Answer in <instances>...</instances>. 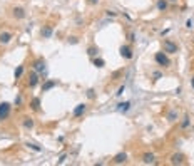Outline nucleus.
Returning <instances> with one entry per match:
<instances>
[{
    "mask_svg": "<svg viewBox=\"0 0 194 166\" xmlns=\"http://www.w3.org/2000/svg\"><path fill=\"white\" fill-rule=\"evenodd\" d=\"M166 9H167V0H157V10L164 12Z\"/></svg>",
    "mask_w": 194,
    "mask_h": 166,
    "instance_id": "15",
    "label": "nucleus"
},
{
    "mask_svg": "<svg viewBox=\"0 0 194 166\" xmlns=\"http://www.w3.org/2000/svg\"><path fill=\"white\" fill-rule=\"evenodd\" d=\"M12 15H13V19H24L25 17V10L22 9V7H13L12 9Z\"/></svg>",
    "mask_w": 194,
    "mask_h": 166,
    "instance_id": "6",
    "label": "nucleus"
},
{
    "mask_svg": "<svg viewBox=\"0 0 194 166\" xmlns=\"http://www.w3.org/2000/svg\"><path fill=\"white\" fill-rule=\"evenodd\" d=\"M94 66L96 67H104L106 62H104V59H94Z\"/></svg>",
    "mask_w": 194,
    "mask_h": 166,
    "instance_id": "22",
    "label": "nucleus"
},
{
    "mask_svg": "<svg viewBox=\"0 0 194 166\" xmlns=\"http://www.w3.org/2000/svg\"><path fill=\"white\" fill-rule=\"evenodd\" d=\"M181 126L182 128H187V126H189V116H184V118H182V123H181Z\"/></svg>",
    "mask_w": 194,
    "mask_h": 166,
    "instance_id": "23",
    "label": "nucleus"
},
{
    "mask_svg": "<svg viewBox=\"0 0 194 166\" xmlns=\"http://www.w3.org/2000/svg\"><path fill=\"white\" fill-rule=\"evenodd\" d=\"M24 74V66H19L17 69H15V72H13V76H15V79H20V76Z\"/></svg>",
    "mask_w": 194,
    "mask_h": 166,
    "instance_id": "18",
    "label": "nucleus"
},
{
    "mask_svg": "<svg viewBox=\"0 0 194 166\" xmlns=\"http://www.w3.org/2000/svg\"><path fill=\"white\" fill-rule=\"evenodd\" d=\"M164 52H167V54H176L177 52V44H174L173 40L166 39L164 40Z\"/></svg>",
    "mask_w": 194,
    "mask_h": 166,
    "instance_id": "3",
    "label": "nucleus"
},
{
    "mask_svg": "<svg viewBox=\"0 0 194 166\" xmlns=\"http://www.w3.org/2000/svg\"><path fill=\"white\" fill-rule=\"evenodd\" d=\"M40 34H42V37H45V39H49L52 35V27L50 25H45L42 29V32H40Z\"/></svg>",
    "mask_w": 194,
    "mask_h": 166,
    "instance_id": "13",
    "label": "nucleus"
},
{
    "mask_svg": "<svg viewBox=\"0 0 194 166\" xmlns=\"http://www.w3.org/2000/svg\"><path fill=\"white\" fill-rule=\"evenodd\" d=\"M176 119H177V111H169L167 121H176Z\"/></svg>",
    "mask_w": 194,
    "mask_h": 166,
    "instance_id": "20",
    "label": "nucleus"
},
{
    "mask_svg": "<svg viewBox=\"0 0 194 166\" xmlns=\"http://www.w3.org/2000/svg\"><path fill=\"white\" fill-rule=\"evenodd\" d=\"M85 109H87V106L85 104H77V107L74 109V118H79V116H82L85 112Z\"/></svg>",
    "mask_w": 194,
    "mask_h": 166,
    "instance_id": "8",
    "label": "nucleus"
},
{
    "mask_svg": "<svg viewBox=\"0 0 194 166\" xmlns=\"http://www.w3.org/2000/svg\"><path fill=\"white\" fill-rule=\"evenodd\" d=\"M19 104H22V98H20V96L15 98V106H19Z\"/></svg>",
    "mask_w": 194,
    "mask_h": 166,
    "instance_id": "24",
    "label": "nucleus"
},
{
    "mask_svg": "<svg viewBox=\"0 0 194 166\" xmlns=\"http://www.w3.org/2000/svg\"><path fill=\"white\" fill-rule=\"evenodd\" d=\"M129 40H131V42H134L136 39H134V34H129Z\"/></svg>",
    "mask_w": 194,
    "mask_h": 166,
    "instance_id": "30",
    "label": "nucleus"
},
{
    "mask_svg": "<svg viewBox=\"0 0 194 166\" xmlns=\"http://www.w3.org/2000/svg\"><path fill=\"white\" fill-rule=\"evenodd\" d=\"M142 161L146 163V165H151V163L156 161V156H154L152 153H146V154L142 156Z\"/></svg>",
    "mask_w": 194,
    "mask_h": 166,
    "instance_id": "11",
    "label": "nucleus"
},
{
    "mask_svg": "<svg viewBox=\"0 0 194 166\" xmlns=\"http://www.w3.org/2000/svg\"><path fill=\"white\" fill-rule=\"evenodd\" d=\"M119 52H121V55H122L124 59H132V49L131 47H127V45H122L121 49H119Z\"/></svg>",
    "mask_w": 194,
    "mask_h": 166,
    "instance_id": "4",
    "label": "nucleus"
},
{
    "mask_svg": "<svg viewBox=\"0 0 194 166\" xmlns=\"http://www.w3.org/2000/svg\"><path fill=\"white\" fill-rule=\"evenodd\" d=\"M97 52H99V51H97V47H94V45H90V47L87 49V54L90 55V57H96Z\"/></svg>",
    "mask_w": 194,
    "mask_h": 166,
    "instance_id": "19",
    "label": "nucleus"
},
{
    "mask_svg": "<svg viewBox=\"0 0 194 166\" xmlns=\"http://www.w3.org/2000/svg\"><path fill=\"white\" fill-rule=\"evenodd\" d=\"M173 163H174V165H181V163H182V154H174V156H173Z\"/></svg>",
    "mask_w": 194,
    "mask_h": 166,
    "instance_id": "21",
    "label": "nucleus"
},
{
    "mask_svg": "<svg viewBox=\"0 0 194 166\" xmlns=\"http://www.w3.org/2000/svg\"><path fill=\"white\" fill-rule=\"evenodd\" d=\"M10 109H12V106H10L9 102H0V121H5L9 118Z\"/></svg>",
    "mask_w": 194,
    "mask_h": 166,
    "instance_id": "1",
    "label": "nucleus"
},
{
    "mask_svg": "<svg viewBox=\"0 0 194 166\" xmlns=\"http://www.w3.org/2000/svg\"><path fill=\"white\" fill-rule=\"evenodd\" d=\"M107 15H109V17H116V12H112V10H107Z\"/></svg>",
    "mask_w": 194,
    "mask_h": 166,
    "instance_id": "25",
    "label": "nucleus"
},
{
    "mask_svg": "<svg viewBox=\"0 0 194 166\" xmlns=\"http://www.w3.org/2000/svg\"><path fill=\"white\" fill-rule=\"evenodd\" d=\"M171 2H177V0H171Z\"/></svg>",
    "mask_w": 194,
    "mask_h": 166,
    "instance_id": "32",
    "label": "nucleus"
},
{
    "mask_svg": "<svg viewBox=\"0 0 194 166\" xmlns=\"http://www.w3.org/2000/svg\"><path fill=\"white\" fill-rule=\"evenodd\" d=\"M186 27H189V29H191V27H193V20H191V19H189V20H187V22H186Z\"/></svg>",
    "mask_w": 194,
    "mask_h": 166,
    "instance_id": "27",
    "label": "nucleus"
},
{
    "mask_svg": "<svg viewBox=\"0 0 194 166\" xmlns=\"http://www.w3.org/2000/svg\"><path fill=\"white\" fill-rule=\"evenodd\" d=\"M22 123H24V128H25V129H32V128H34V119H30V118H24Z\"/></svg>",
    "mask_w": 194,
    "mask_h": 166,
    "instance_id": "14",
    "label": "nucleus"
},
{
    "mask_svg": "<svg viewBox=\"0 0 194 166\" xmlns=\"http://www.w3.org/2000/svg\"><path fill=\"white\" fill-rule=\"evenodd\" d=\"M89 4H90V5H96V4H99V0H89Z\"/></svg>",
    "mask_w": 194,
    "mask_h": 166,
    "instance_id": "28",
    "label": "nucleus"
},
{
    "mask_svg": "<svg viewBox=\"0 0 194 166\" xmlns=\"http://www.w3.org/2000/svg\"><path fill=\"white\" fill-rule=\"evenodd\" d=\"M29 146L34 149V151H40V148H39V146H35V144H29Z\"/></svg>",
    "mask_w": 194,
    "mask_h": 166,
    "instance_id": "26",
    "label": "nucleus"
},
{
    "mask_svg": "<svg viewBox=\"0 0 194 166\" xmlns=\"http://www.w3.org/2000/svg\"><path fill=\"white\" fill-rule=\"evenodd\" d=\"M127 161V154L126 153H119V154H116L114 156V163L116 165H122V163H126Z\"/></svg>",
    "mask_w": 194,
    "mask_h": 166,
    "instance_id": "9",
    "label": "nucleus"
},
{
    "mask_svg": "<svg viewBox=\"0 0 194 166\" xmlns=\"http://www.w3.org/2000/svg\"><path fill=\"white\" fill-rule=\"evenodd\" d=\"M191 84H193V89H194V77H193V81H191Z\"/></svg>",
    "mask_w": 194,
    "mask_h": 166,
    "instance_id": "31",
    "label": "nucleus"
},
{
    "mask_svg": "<svg viewBox=\"0 0 194 166\" xmlns=\"http://www.w3.org/2000/svg\"><path fill=\"white\" fill-rule=\"evenodd\" d=\"M129 107H131V102H129V101L117 104V111H121V112H127V111H129Z\"/></svg>",
    "mask_w": 194,
    "mask_h": 166,
    "instance_id": "12",
    "label": "nucleus"
},
{
    "mask_svg": "<svg viewBox=\"0 0 194 166\" xmlns=\"http://www.w3.org/2000/svg\"><path fill=\"white\" fill-rule=\"evenodd\" d=\"M34 71L35 72H44L45 71V60L44 59H37L34 62Z\"/></svg>",
    "mask_w": 194,
    "mask_h": 166,
    "instance_id": "7",
    "label": "nucleus"
},
{
    "mask_svg": "<svg viewBox=\"0 0 194 166\" xmlns=\"http://www.w3.org/2000/svg\"><path fill=\"white\" fill-rule=\"evenodd\" d=\"M37 82H39L37 72H30V76H29V86H30V87H35V86H37Z\"/></svg>",
    "mask_w": 194,
    "mask_h": 166,
    "instance_id": "10",
    "label": "nucleus"
},
{
    "mask_svg": "<svg viewBox=\"0 0 194 166\" xmlns=\"http://www.w3.org/2000/svg\"><path fill=\"white\" fill-rule=\"evenodd\" d=\"M154 59H156V62L159 66H164V67H167L169 64H171V60H169V57L164 54V52H156V55H154Z\"/></svg>",
    "mask_w": 194,
    "mask_h": 166,
    "instance_id": "2",
    "label": "nucleus"
},
{
    "mask_svg": "<svg viewBox=\"0 0 194 166\" xmlns=\"http://www.w3.org/2000/svg\"><path fill=\"white\" fill-rule=\"evenodd\" d=\"M122 92H124V86H121V87H119V92H117V94H119V96H121V94H122Z\"/></svg>",
    "mask_w": 194,
    "mask_h": 166,
    "instance_id": "29",
    "label": "nucleus"
},
{
    "mask_svg": "<svg viewBox=\"0 0 194 166\" xmlns=\"http://www.w3.org/2000/svg\"><path fill=\"white\" fill-rule=\"evenodd\" d=\"M55 84H57V82H55V81H47L45 82V84H44L42 86V91H44V92H45V91H49V89H52V87H54V86Z\"/></svg>",
    "mask_w": 194,
    "mask_h": 166,
    "instance_id": "17",
    "label": "nucleus"
},
{
    "mask_svg": "<svg viewBox=\"0 0 194 166\" xmlns=\"http://www.w3.org/2000/svg\"><path fill=\"white\" fill-rule=\"evenodd\" d=\"M12 39H13V35L10 34V32H0V44H2V45H7Z\"/></svg>",
    "mask_w": 194,
    "mask_h": 166,
    "instance_id": "5",
    "label": "nucleus"
},
{
    "mask_svg": "<svg viewBox=\"0 0 194 166\" xmlns=\"http://www.w3.org/2000/svg\"><path fill=\"white\" fill-rule=\"evenodd\" d=\"M30 106H32V109H34V111H39V109H40V99L34 98V99H32V102H30Z\"/></svg>",
    "mask_w": 194,
    "mask_h": 166,
    "instance_id": "16",
    "label": "nucleus"
}]
</instances>
